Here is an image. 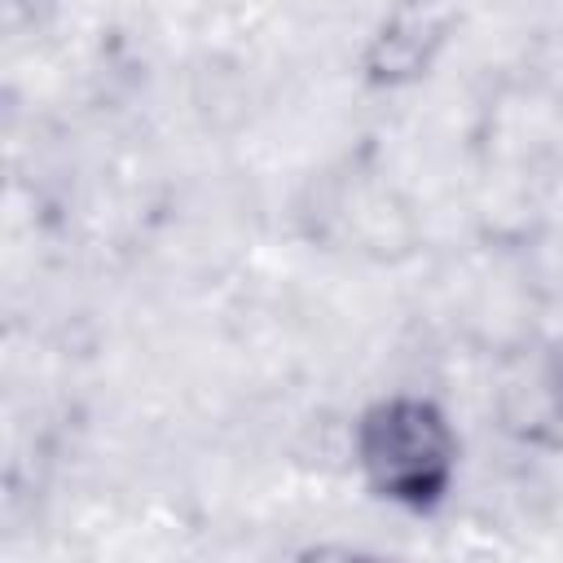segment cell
Returning <instances> with one entry per match:
<instances>
[{
  "mask_svg": "<svg viewBox=\"0 0 563 563\" xmlns=\"http://www.w3.org/2000/svg\"><path fill=\"white\" fill-rule=\"evenodd\" d=\"M356 462L383 501L427 510L457 471V435L444 409L427 396H383L356 422Z\"/></svg>",
  "mask_w": 563,
  "mask_h": 563,
  "instance_id": "cell-1",
  "label": "cell"
}]
</instances>
